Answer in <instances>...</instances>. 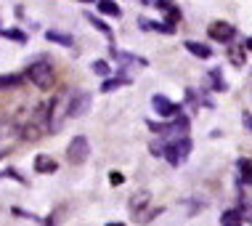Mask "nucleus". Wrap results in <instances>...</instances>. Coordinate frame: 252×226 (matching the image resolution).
I'll list each match as a JSON object with an SVG mask.
<instances>
[{
	"label": "nucleus",
	"mask_w": 252,
	"mask_h": 226,
	"mask_svg": "<svg viewBox=\"0 0 252 226\" xmlns=\"http://www.w3.org/2000/svg\"><path fill=\"white\" fill-rule=\"evenodd\" d=\"M210 80H213L215 91H226V83L220 80V72H218V70H213V72H210Z\"/></svg>",
	"instance_id": "nucleus-25"
},
{
	"label": "nucleus",
	"mask_w": 252,
	"mask_h": 226,
	"mask_svg": "<svg viewBox=\"0 0 252 226\" xmlns=\"http://www.w3.org/2000/svg\"><path fill=\"white\" fill-rule=\"evenodd\" d=\"M85 19H88V22H91L93 27H96L98 32H104V35H106L109 40H112V30H109V24H104V22H101V19L96 16V13H85Z\"/></svg>",
	"instance_id": "nucleus-21"
},
{
	"label": "nucleus",
	"mask_w": 252,
	"mask_h": 226,
	"mask_svg": "<svg viewBox=\"0 0 252 226\" xmlns=\"http://www.w3.org/2000/svg\"><path fill=\"white\" fill-rule=\"evenodd\" d=\"M146 205H149V191H135L133 200H130V210L135 216H141V210H144Z\"/></svg>",
	"instance_id": "nucleus-16"
},
{
	"label": "nucleus",
	"mask_w": 252,
	"mask_h": 226,
	"mask_svg": "<svg viewBox=\"0 0 252 226\" xmlns=\"http://www.w3.org/2000/svg\"><path fill=\"white\" fill-rule=\"evenodd\" d=\"M152 5H157V8H159L162 13H165V16H167V22H178V19H181V11L178 8H175V5L173 3H170V0H157V3H152Z\"/></svg>",
	"instance_id": "nucleus-13"
},
{
	"label": "nucleus",
	"mask_w": 252,
	"mask_h": 226,
	"mask_svg": "<svg viewBox=\"0 0 252 226\" xmlns=\"http://www.w3.org/2000/svg\"><path fill=\"white\" fill-rule=\"evenodd\" d=\"M183 45H186V51L194 53L196 59H210V56H213V48L204 45V43H196V40H186Z\"/></svg>",
	"instance_id": "nucleus-11"
},
{
	"label": "nucleus",
	"mask_w": 252,
	"mask_h": 226,
	"mask_svg": "<svg viewBox=\"0 0 252 226\" xmlns=\"http://www.w3.org/2000/svg\"><path fill=\"white\" fill-rule=\"evenodd\" d=\"M191 139H189V136H181V139H175V141H165V160L170 162V165H175L178 168L183 160H186L189 157V152H191Z\"/></svg>",
	"instance_id": "nucleus-3"
},
{
	"label": "nucleus",
	"mask_w": 252,
	"mask_h": 226,
	"mask_svg": "<svg viewBox=\"0 0 252 226\" xmlns=\"http://www.w3.org/2000/svg\"><path fill=\"white\" fill-rule=\"evenodd\" d=\"M149 128H152L154 133H186L189 131V117L178 112L173 117V122H154V120H149Z\"/></svg>",
	"instance_id": "nucleus-5"
},
{
	"label": "nucleus",
	"mask_w": 252,
	"mask_h": 226,
	"mask_svg": "<svg viewBox=\"0 0 252 226\" xmlns=\"http://www.w3.org/2000/svg\"><path fill=\"white\" fill-rule=\"evenodd\" d=\"M0 35L5 40H16V43H27V32L22 30H0Z\"/></svg>",
	"instance_id": "nucleus-22"
},
{
	"label": "nucleus",
	"mask_w": 252,
	"mask_h": 226,
	"mask_svg": "<svg viewBox=\"0 0 252 226\" xmlns=\"http://www.w3.org/2000/svg\"><path fill=\"white\" fill-rule=\"evenodd\" d=\"M112 56L120 61V64H133V67H149V61L144 56H133V53L127 51H117V48L112 45Z\"/></svg>",
	"instance_id": "nucleus-9"
},
{
	"label": "nucleus",
	"mask_w": 252,
	"mask_h": 226,
	"mask_svg": "<svg viewBox=\"0 0 252 226\" xmlns=\"http://www.w3.org/2000/svg\"><path fill=\"white\" fill-rule=\"evenodd\" d=\"M239 213H242V221H244V224H252V205L242 202V210H239Z\"/></svg>",
	"instance_id": "nucleus-26"
},
{
	"label": "nucleus",
	"mask_w": 252,
	"mask_h": 226,
	"mask_svg": "<svg viewBox=\"0 0 252 226\" xmlns=\"http://www.w3.org/2000/svg\"><path fill=\"white\" fill-rule=\"evenodd\" d=\"M220 224H223V226H236V224H244V221H242V213H239V210H226V213L220 216Z\"/></svg>",
	"instance_id": "nucleus-20"
},
{
	"label": "nucleus",
	"mask_w": 252,
	"mask_h": 226,
	"mask_svg": "<svg viewBox=\"0 0 252 226\" xmlns=\"http://www.w3.org/2000/svg\"><path fill=\"white\" fill-rule=\"evenodd\" d=\"M109 181H112L114 187H117V184H122V176L117 173V170H112V176H109Z\"/></svg>",
	"instance_id": "nucleus-28"
},
{
	"label": "nucleus",
	"mask_w": 252,
	"mask_h": 226,
	"mask_svg": "<svg viewBox=\"0 0 252 226\" xmlns=\"http://www.w3.org/2000/svg\"><path fill=\"white\" fill-rule=\"evenodd\" d=\"M27 80L35 83L37 88H53L56 75H53V67L48 64V61H35V64L27 67Z\"/></svg>",
	"instance_id": "nucleus-2"
},
{
	"label": "nucleus",
	"mask_w": 252,
	"mask_h": 226,
	"mask_svg": "<svg viewBox=\"0 0 252 226\" xmlns=\"http://www.w3.org/2000/svg\"><path fill=\"white\" fill-rule=\"evenodd\" d=\"M88 154H91V141H88V136H74L69 141V147H66V160H69L72 165H83L88 160Z\"/></svg>",
	"instance_id": "nucleus-4"
},
{
	"label": "nucleus",
	"mask_w": 252,
	"mask_h": 226,
	"mask_svg": "<svg viewBox=\"0 0 252 226\" xmlns=\"http://www.w3.org/2000/svg\"><path fill=\"white\" fill-rule=\"evenodd\" d=\"M244 48H247V51H252V38L247 40V43H244Z\"/></svg>",
	"instance_id": "nucleus-30"
},
{
	"label": "nucleus",
	"mask_w": 252,
	"mask_h": 226,
	"mask_svg": "<svg viewBox=\"0 0 252 226\" xmlns=\"http://www.w3.org/2000/svg\"><path fill=\"white\" fill-rule=\"evenodd\" d=\"M236 35V30L234 27H228V24H223V22H218L215 27H210V38L213 40H223V43H228V40H234Z\"/></svg>",
	"instance_id": "nucleus-10"
},
{
	"label": "nucleus",
	"mask_w": 252,
	"mask_h": 226,
	"mask_svg": "<svg viewBox=\"0 0 252 226\" xmlns=\"http://www.w3.org/2000/svg\"><path fill=\"white\" fill-rule=\"evenodd\" d=\"M98 11L106 13V16H114V19L122 16V8L114 3V0H98Z\"/></svg>",
	"instance_id": "nucleus-18"
},
{
	"label": "nucleus",
	"mask_w": 252,
	"mask_h": 226,
	"mask_svg": "<svg viewBox=\"0 0 252 226\" xmlns=\"http://www.w3.org/2000/svg\"><path fill=\"white\" fill-rule=\"evenodd\" d=\"M35 170H37V173H56V170H59V162L51 160L48 154H37V157H35Z\"/></svg>",
	"instance_id": "nucleus-12"
},
{
	"label": "nucleus",
	"mask_w": 252,
	"mask_h": 226,
	"mask_svg": "<svg viewBox=\"0 0 252 226\" xmlns=\"http://www.w3.org/2000/svg\"><path fill=\"white\" fill-rule=\"evenodd\" d=\"M236 165H239V170H242V181L244 184H252V162L250 160H239Z\"/></svg>",
	"instance_id": "nucleus-24"
},
{
	"label": "nucleus",
	"mask_w": 252,
	"mask_h": 226,
	"mask_svg": "<svg viewBox=\"0 0 252 226\" xmlns=\"http://www.w3.org/2000/svg\"><path fill=\"white\" fill-rule=\"evenodd\" d=\"M138 27L144 32H165V35H173L175 32V24L173 22H149V19H138Z\"/></svg>",
	"instance_id": "nucleus-8"
},
{
	"label": "nucleus",
	"mask_w": 252,
	"mask_h": 226,
	"mask_svg": "<svg viewBox=\"0 0 252 226\" xmlns=\"http://www.w3.org/2000/svg\"><path fill=\"white\" fill-rule=\"evenodd\" d=\"M80 3H98V0H80Z\"/></svg>",
	"instance_id": "nucleus-31"
},
{
	"label": "nucleus",
	"mask_w": 252,
	"mask_h": 226,
	"mask_svg": "<svg viewBox=\"0 0 252 226\" xmlns=\"http://www.w3.org/2000/svg\"><path fill=\"white\" fill-rule=\"evenodd\" d=\"M22 141V125L13 120H0V160Z\"/></svg>",
	"instance_id": "nucleus-1"
},
{
	"label": "nucleus",
	"mask_w": 252,
	"mask_h": 226,
	"mask_svg": "<svg viewBox=\"0 0 252 226\" xmlns=\"http://www.w3.org/2000/svg\"><path fill=\"white\" fill-rule=\"evenodd\" d=\"M91 70H93V75H98V77H109V75H112V67H109L106 61H93Z\"/></svg>",
	"instance_id": "nucleus-23"
},
{
	"label": "nucleus",
	"mask_w": 252,
	"mask_h": 226,
	"mask_svg": "<svg viewBox=\"0 0 252 226\" xmlns=\"http://www.w3.org/2000/svg\"><path fill=\"white\" fill-rule=\"evenodd\" d=\"M152 107H154L157 114H162V117H175V114L181 112V107L175 104V101H170L167 96H162V93H157L152 99Z\"/></svg>",
	"instance_id": "nucleus-6"
},
{
	"label": "nucleus",
	"mask_w": 252,
	"mask_h": 226,
	"mask_svg": "<svg viewBox=\"0 0 252 226\" xmlns=\"http://www.w3.org/2000/svg\"><path fill=\"white\" fill-rule=\"evenodd\" d=\"M242 122H244V125H247L250 131H252V114H244V117H242Z\"/></svg>",
	"instance_id": "nucleus-29"
},
{
	"label": "nucleus",
	"mask_w": 252,
	"mask_h": 226,
	"mask_svg": "<svg viewBox=\"0 0 252 226\" xmlns=\"http://www.w3.org/2000/svg\"><path fill=\"white\" fill-rule=\"evenodd\" d=\"M27 75H0V91H5V88H19L24 83Z\"/></svg>",
	"instance_id": "nucleus-17"
},
{
	"label": "nucleus",
	"mask_w": 252,
	"mask_h": 226,
	"mask_svg": "<svg viewBox=\"0 0 252 226\" xmlns=\"http://www.w3.org/2000/svg\"><path fill=\"white\" fill-rule=\"evenodd\" d=\"M127 83H133L127 75H120V77H112V80H104V85H101V91L104 93H112V91H117V88L122 85H127Z\"/></svg>",
	"instance_id": "nucleus-15"
},
{
	"label": "nucleus",
	"mask_w": 252,
	"mask_h": 226,
	"mask_svg": "<svg viewBox=\"0 0 252 226\" xmlns=\"http://www.w3.org/2000/svg\"><path fill=\"white\" fill-rule=\"evenodd\" d=\"M93 99L91 93L80 91V93H72V104H69V117H80V114H88V109H91Z\"/></svg>",
	"instance_id": "nucleus-7"
},
{
	"label": "nucleus",
	"mask_w": 252,
	"mask_h": 226,
	"mask_svg": "<svg viewBox=\"0 0 252 226\" xmlns=\"http://www.w3.org/2000/svg\"><path fill=\"white\" fill-rule=\"evenodd\" d=\"M45 38H48L51 43H59V45H66V48H72V45H74V38H72V35H66V32L48 30V32H45Z\"/></svg>",
	"instance_id": "nucleus-14"
},
{
	"label": "nucleus",
	"mask_w": 252,
	"mask_h": 226,
	"mask_svg": "<svg viewBox=\"0 0 252 226\" xmlns=\"http://www.w3.org/2000/svg\"><path fill=\"white\" fill-rule=\"evenodd\" d=\"M11 213L16 218H27V221H35V224H53V218H40L35 213H27V210H22V208H11Z\"/></svg>",
	"instance_id": "nucleus-19"
},
{
	"label": "nucleus",
	"mask_w": 252,
	"mask_h": 226,
	"mask_svg": "<svg viewBox=\"0 0 252 226\" xmlns=\"http://www.w3.org/2000/svg\"><path fill=\"white\" fill-rule=\"evenodd\" d=\"M0 179H16L19 184H27V181L22 179V176L16 173V170H3V173H0Z\"/></svg>",
	"instance_id": "nucleus-27"
}]
</instances>
